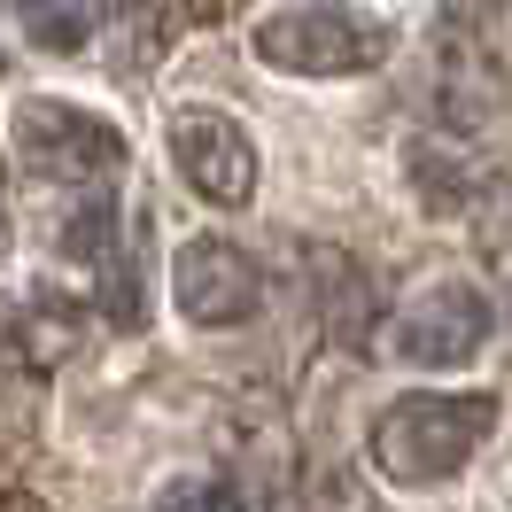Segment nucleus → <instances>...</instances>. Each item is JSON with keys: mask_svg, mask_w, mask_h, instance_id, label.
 <instances>
[{"mask_svg": "<svg viewBox=\"0 0 512 512\" xmlns=\"http://www.w3.org/2000/svg\"><path fill=\"white\" fill-rule=\"evenodd\" d=\"M497 427V396L481 388H458V396H396L381 419H373V466L404 489H427V481L466 474V458L489 443Z\"/></svg>", "mask_w": 512, "mask_h": 512, "instance_id": "obj_1", "label": "nucleus"}, {"mask_svg": "<svg viewBox=\"0 0 512 512\" xmlns=\"http://www.w3.org/2000/svg\"><path fill=\"white\" fill-rule=\"evenodd\" d=\"M8 8H16L24 39H32V47H47V55H78V47L94 39L86 0H8Z\"/></svg>", "mask_w": 512, "mask_h": 512, "instance_id": "obj_11", "label": "nucleus"}, {"mask_svg": "<svg viewBox=\"0 0 512 512\" xmlns=\"http://www.w3.org/2000/svg\"><path fill=\"white\" fill-rule=\"evenodd\" d=\"M109 249H117V210H109V202H86V210L63 225V256H78V264H101Z\"/></svg>", "mask_w": 512, "mask_h": 512, "instance_id": "obj_12", "label": "nucleus"}, {"mask_svg": "<svg viewBox=\"0 0 512 512\" xmlns=\"http://www.w3.org/2000/svg\"><path fill=\"white\" fill-rule=\"evenodd\" d=\"M489 342V295L466 280H435L427 295H412L396 319H388V357L450 373V365H474Z\"/></svg>", "mask_w": 512, "mask_h": 512, "instance_id": "obj_4", "label": "nucleus"}, {"mask_svg": "<svg viewBox=\"0 0 512 512\" xmlns=\"http://www.w3.org/2000/svg\"><path fill=\"white\" fill-rule=\"evenodd\" d=\"M8 249H16V225H8V194H0V264H8Z\"/></svg>", "mask_w": 512, "mask_h": 512, "instance_id": "obj_15", "label": "nucleus"}, {"mask_svg": "<svg viewBox=\"0 0 512 512\" xmlns=\"http://www.w3.org/2000/svg\"><path fill=\"white\" fill-rule=\"evenodd\" d=\"M171 295H179V311H187L194 326H241V319L264 311V272H256L249 249L202 233V241H187L179 264H171Z\"/></svg>", "mask_w": 512, "mask_h": 512, "instance_id": "obj_5", "label": "nucleus"}, {"mask_svg": "<svg viewBox=\"0 0 512 512\" xmlns=\"http://www.w3.org/2000/svg\"><path fill=\"white\" fill-rule=\"evenodd\" d=\"M16 156L47 187H109L125 171V132L78 101H24L16 109Z\"/></svg>", "mask_w": 512, "mask_h": 512, "instance_id": "obj_3", "label": "nucleus"}, {"mask_svg": "<svg viewBox=\"0 0 512 512\" xmlns=\"http://www.w3.org/2000/svg\"><path fill=\"white\" fill-rule=\"evenodd\" d=\"M0 373H24V311L0 295Z\"/></svg>", "mask_w": 512, "mask_h": 512, "instance_id": "obj_14", "label": "nucleus"}, {"mask_svg": "<svg viewBox=\"0 0 512 512\" xmlns=\"http://www.w3.org/2000/svg\"><path fill=\"white\" fill-rule=\"evenodd\" d=\"M388 47H396V32L350 0H295L256 24V55L295 78H357V70L388 63Z\"/></svg>", "mask_w": 512, "mask_h": 512, "instance_id": "obj_2", "label": "nucleus"}, {"mask_svg": "<svg viewBox=\"0 0 512 512\" xmlns=\"http://www.w3.org/2000/svg\"><path fill=\"white\" fill-rule=\"evenodd\" d=\"M311 264H319V288H326V303H334V311H326V326H334V334L357 350V342H365V326H373V288L357 280V264H350L342 249H319Z\"/></svg>", "mask_w": 512, "mask_h": 512, "instance_id": "obj_9", "label": "nucleus"}, {"mask_svg": "<svg viewBox=\"0 0 512 512\" xmlns=\"http://www.w3.org/2000/svg\"><path fill=\"white\" fill-rule=\"evenodd\" d=\"M187 24H218V0H109V32H117V70H156L171 39Z\"/></svg>", "mask_w": 512, "mask_h": 512, "instance_id": "obj_7", "label": "nucleus"}, {"mask_svg": "<svg viewBox=\"0 0 512 512\" xmlns=\"http://www.w3.org/2000/svg\"><path fill=\"white\" fill-rule=\"evenodd\" d=\"M0 505H39L32 489H16V481H0Z\"/></svg>", "mask_w": 512, "mask_h": 512, "instance_id": "obj_16", "label": "nucleus"}, {"mask_svg": "<svg viewBox=\"0 0 512 512\" xmlns=\"http://www.w3.org/2000/svg\"><path fill=\"white\" fill-rule=\"evenodd\" d=\"M249 489L241 481H163L156 489V505H241Z\"/></svg>", "mask_w": 512, "mask_h": 512, "instance_id": "obj_13", "label": "nucleus"}, {"mask_svg": "<svg viewBox=\"0 0 512 512\" xmlns=\"http://www.w3.org/2000/svg\"><path fill=\"white\" fill-rule=\"evenodd\" d=\"M171 163H179V179H187L202 202H218V210H241L256 194V148L249 132L218 117V109H179L171 117Z\"/></svg>", "mask_w": 512, "mask_h": 512, "instance_id": "obj_6", "label": "nucleus"}, {"mask_svg": "<svg viewBox=\"0 0 512 512\" xmlns=\"http://www.w3.org/2000/svg\"><path fill=\"white\" fill-rule=\"evenodd\" d=\"M412 187L427 194L435 218H466V210H481V194H489V187H512V171L466 156V148H427V140H419V148H412Z\"/></svg>", "mask_w": 512, "mask_h": 512, "instance_id": "obj_8", "label": "nucleus"}, {"mask_svg": "<svg viewBox=\"0 0 512 512\" xmlns=\"http://www.w3.org/2000/svg\"><path fill=\"white\" fill-rule=\"evenodd\" d=\"M70 350H78V303L39 295L32 311H24V373H55Z\"/></svg>", "mask_w": 512, "mask_h": 512, "instance_id": "obj_10", "label": "nucleus"}]
</instances>
